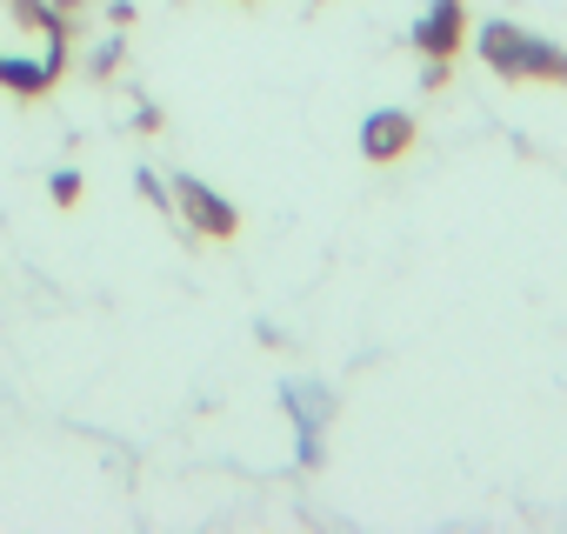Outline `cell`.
Here are the masks:
<instances>
[{
	"label": "cell",
	"mask_w": 567,
	"mask_h": 534,
	"mask_svg": "<svg viewBox=\"0 0 567 534\" xmlns=\"http://www.w3.org/2000/svg\"><path fill=\"white\" fill-rule=\"evenodd\" d=\"M481 61L507 81H567V54L554 41H534L520 34L514 21H487L481 28Z\"/></svg>",
	"instance_id": "6da1fadb"
},
{
	"label": "cell",
	"mask_w": 567,
	"mask_h": 534,
	"mask_svg": "<svg viewBox=\"0 0 567 534\" xmlns=\"http://www.w3.org/2000/svg\"><path fill=\"white\" fill-rule=\"evenodd\" d=\"M414 41H421L427 61H447L461 48V0H434V8L421 14V28H414Z\"/></svg>",
	"instance_id": "7a4b0ae2"
},
{
	"label": "cell",
	"mask_w": 567,
	"mask_h": 534,
	"mask_svg": "<svg viewBox=\"0 0 567 534\" xmlns=\"http://www.w3.org/2000/svg\"><path fill=\"white\" fill-rule=\"evenodd\" d=\"M361 147H368V161H401L414 147V121L408 114H374L361 127Z\"/></svg>",
	"instance_id": "3957f363"
},
{
	"label": "cell",
	"mask_w": 567,
	"mask_h": 534,
	"mask_svg": "<svg viewBox=\"0 0 567 534\" xmlns=\"http://www.w3.org/2000/svg\"><path fill=\"white\" fill-rule=\"evenodd\" d=\"M181 201H187L194 227H207V234H234V207H227L220 194H207L200 181H181Z\"/></svg>",
	"instance_id": "277c9868"
}]
</instances>
